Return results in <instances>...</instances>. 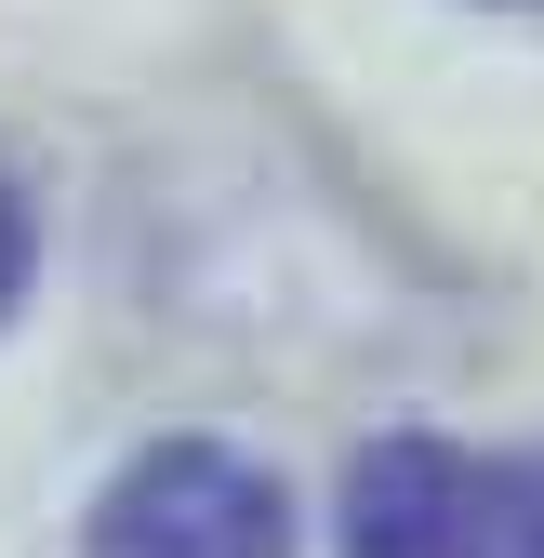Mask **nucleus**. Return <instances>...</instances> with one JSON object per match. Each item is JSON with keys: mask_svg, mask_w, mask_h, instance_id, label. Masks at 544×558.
Listing matches in <instances>:
<instances>
[{"mask_svg": "<svg viewBox=\"0 0 544 558\" xmlns=\"http://www.w3.org/2000/svg\"><path fill=\"white\" fill-rule=\"evenodd\" d=\"M346 558H544V452H465L398 426L346 478Z\"/></svg>", "mask_w": 544, "mask_h": 558, "instance_id": "nucleus-1", "label": "nucleus"}, {"mask_svg": "<svg viewBox=\"0 0 544 558\" xmlns=\"http://www.w3.org/2000/svg\"><path fill=\"white\" fill-rule=\"evenodd\" d=\"M81 558H293V506H280V478H265L252 452L160 439L147 465L107 478Z\"/></svg>", "mask_w": 544, "mask_h": 558, "instance_id": "nucleus-2", "label": "nucleus"}, {"mask_svg": "<svg viewBox=\"0 0 544 558\" xmlns=\"http://www.w3.org/2000/svg\"><path fill=\"white\" fill-rule=\"evenodd\" d=\"M27 279H40V214H27V186L0 173V319L27 306Z\"/></svg>", "mask_w": 544, "mask_h": 558, "instance_id": "nucleus-3", "label": "nucleus"}]
</instances>
